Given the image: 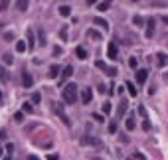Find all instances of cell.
Masks as SVG:
<instances>
[{
    "mask_svg": "<svg viewBox=\"0 0 168 160\" xmlns=\"http://www.w3.org/2000/svg\"><path fill=\"white\" fill-rule=\"evenodd\" d=\"M62 95H63V101H65V103L73 105V103H77V99H79V87H77L75 83H67L65 87H63Z\"/></svg>",
    "mask_w": 168,
    "mask_h": 160,
    "instance_id": "6da1fadb",
    "label": "cell"
},
{
    "mask_svg": "<svg viewBox=\"0 0 168 160\" xmlns=\"http://www.w3.org/2000/svg\"><path fill=\"white\" fill-rule=\"evenodd\" d=\"M52 109H53V113H56V115H59V119L63 121V125H67V127L71 125V121H69V117L65 115V111H63V105H62V103H52Z\"/></svg>",
    "mask_w": 168,
    "mask_h": 160,
    "instance_id": "7a4b0ae2",
    "label": "cell"
},
{
    "mask_svg": "<svg viewBox=\"0 0 168 160\" xmlns=\"http://www.w3.org/2000/svg\"><path fill=\"white\" fill-rule=\"evenodd\" d=\"M71 73H73V65H65V67L62 69V75H59L58 83H59V85H63V81L69 79V77H71Z\"/></svg>",
    "mask_w": 168,
    "mask_h": 160,
    "instance_id": "3957f363",
    "label": "cell"
},
{
    "mask_svg": "<svg viewBox=\"0 0 168 160\" xmlns=\"http://www.w3.org/2000/svg\"><path fill=\"white\" fill-rule=\"evenodd\" d=\"M81 142L83 146H87V144H91V146H101V140L99 138H95V137H89V134H85V137H81Z\"/></svg>",
    "mask_w": 168,
    "mask_h": 160,
    "instance_id": "277c9868",
    "label": "cell"
},
{
    "mask_svg": "<svg viewBox=\"0 0 168 160\" xmlns=\"http://www.w3.org/2000/svg\"><path fill=\"white\" fill-rule=\"evenodd\" d=\"M107 57H109V59H117V57H119V52H117V44L115 42H109V46H107Z\"/></svg>",
    "mask_w": 168,
    "mask_h": 160,
    "instance_id": "5b68a950",
    "label": "cell"
},
{
    "mask_svg": "<svg viewBox=\"0 0 168 160\" xmlns=\"http://www.w3.org/2000/svg\"><path fill=\"white\" fill-rule=\"evenodd\" d=\"M91 99H93V91L87 87V89H81V103L83 105H89L91 103Z\"/></svg>",
    "mask_w": 168,
    "mask_h": 160,
    "instance_id": "8992f818",
    "label": "cell"
},
{
    "mask_svg": "<svg viewBox=\"0 0 168 160\" xmlns=\"http://www.w3.org/2000/svg\"><path fill=\"white\" fill-rule=\"evenodd\" d=\"M146 77H148V71L146 69H136V83L139 85H142L146 81Z\"/></svg>",
    "mask_w": 168,
    "mask_h": 160,
    "instance_id": "52a82bcc",
    "label": "cell"
},
{
    "mask_svg": "<svg viewBox=\"0 0 168 160\" xmlns=\"http://www.w3.org/2000/svg\"><path fill=\"white\" fill-rule=\"evenodd\" d=\"M28 6H30V0H18V2H16V10H18V12H26Z\"/></svg>",
    "mask_w": 168,
    "mask_h": 160,
    "instance_id": "ba28073f",
    "label": "cell"
},
{
    "mask_svg": "<svg viewBox=\"0 0 168 160\" xmlns=\"http://www.w3.org/2000/svg\"><path fill=\"white\" fill-rule=\"evenodd\" d=\"M93 24H97V26H101V28H105V32L109 30V22H107L105 18H99V16H95V18H93Z\"/></svg>",
    "mask_w": 168,
    "mask_h": 160,
    "instance_id": "9c48e42d",
    "label": "cell"
},
{
    "mask_svg": "<svg viewBox=\"0 0 168 160\" xmlns=\"http://www.w3.org/2000/svg\"><path fill=\"white\" fill-rule=\"evenodd\" d=\"M22 83L26 85V87H32V83H34V79H32V75H30L28 71H24L22 73Z\"/></svg>",
    "mask_w": 168,
    "mask_h": 160,
    "instance_id": "30bf717a",
    "label": "cell"
},
{
    "mask_svg": "<svg viewBox=\"0 0 168 160\" xmlns=\"http://www.w3.org/2000/svg\"><path fill=\"white\" fill-rule=\"evenodd\" d=\"M156 61H158V65H160V67H164V65L168 63V56H166V53H162V52L156 53Z\"/></svg>",
    "mask_w": 168,
    "mask_h": 160,
    "instance_id": "8fae6325",
    "label": "cell"
},
{
    "mask_svg": "<svg viewBox=\"0 0 168 160\" xmlns=\"http://www.w3.org/2000/svg\"><path fill=\"white\" fill-rule=\"evenodd\" d=\"M28 50H34L36 47V40H34V30H28Z\"/></svg>",
    "mask_w": 168,
    "mask_h": 160,
    "instance_id": "7c38bea8",
    "label": "cell"
},
{
    "mask_svg": "<svg viewBox=\"0 0 168 160\" xmlns=\"http://www.w3.org/2000/svg\"><path fill=\"white\" fill-rule=\"evenodd\" d=\"M146 26H148V28H146V34H144V36H146V38H152V34H154V20L150 18L148 22H146Z\"/></svg>",
    "mask_w": 168,
    "mask_h": 160,
    "instance_id": "4fadbf2b",
    "label": "cell"
},
{
    "mask_svg": "<svg viewBox=\"0 0 168 160\" xmlns=\"http://www.w3.org/2000/svg\"><path fill=\"white\" fill-rule=\"evenodd\" d=\"M59 71H62V69H59V65H52V67H50V71H48V77H50V79H56Z\"/></svg>",
    "mask_w": 168,
    "mask_h": 160,
    "instance_id": "5bb4252c",
    "label": "cell"
},
{
    "mask_svg": "<svg viewBox=\"0 0 168 160\" xmlns=\"http://www.w3.org/2000/svg\"><path fill=\"white\" fill-rule=\"evenodd\" d=\"M125 128L127 131H134V128H136V122H134V117H129L125 121Z\"/></svg>",
    "mask_w": 168,
    "mask_h": 160,
    "instance_id": "9a60e30c",
    "label": "cell"
},
{
    "mask_svg": "<svg viewBox=\"0 0 168 160\" xmlns=\"http://www.w3.org/2000/svg\"><path fill=\"white\" fill-rule=\"evenodd\" d=\"M75 56L79 57V59H87V52L83 50L81 46H77V47H75Z\"/></svg>",
    "mask_w": 168,
    "mask_h": 160,
    "instance_id": "2e32d148",
    "label": "cell"
},
{
    "mask_svg": "<svg viewBox=\"0 0 168 160\" xmlns=\"http://www.w3.org/2000/svg\"><path fill=\"white\" fill-rule=\"evenodd\" d=\"M71 14V8H69V6H59V16H63V18H67V16Z\"/></svg>",
    "mask_w": 168,
    "mask_h": 160,
    "instance_id": "e0dca14e",
    "label": "cell"
},
{
    "mask_svg": "<svg viewBox=\"0 0 168 160\" xmlns=\"http://www.w3.org/2000/svg\"><path fill=\"white\" fill-rule=\"evenodd\" d=\"M87 38H91V40H97V42H99V40H101V34L97 32V30H87Z\"/></svg>",
    "mask_w": 168,
    "mask_h": 160,
    "instance_id": "ac0fdd59",
    "label": "cell"
},
{
    "mask_svg": "<svg viewBox=\"0 0 168 160\" xmlns=\"http://www.w3.org/2000/svg\"><path fill=\"white\" fill-rule=\"evenodd\" d=\"M127 89H129V95L130 97H136V93H139V89H136V87H134V83H127Z\"/></svg>",
    "mask_w": 168,
    "mask_h": 160,
    "instance_id": "d6986e66",
    "label": "cell"
},
{
    "mask_svg": "<svg viewBox=\"0 0 168 160\" xmlns=\"http://www.w3.org/2000/svg\"><path fill=\"white\" fill-rule=\"evenodd\" d=\"M26 47H28V46H26V42H16V52H18V53L26 52Z\"/></svg>",
    "mask_w": 168,
    "mask_h": 160,
    "instance_id": "ffe728a7",
    "label": "cell"
},
{
    "mask_svg": "<svg viewBox=\"0 0 168 160\" xmlns=\"http://www.w3.org/2000/svg\"><path fill=\"white\" fill-rule=\"evenodd\" d=\"M127 105H129V103H127L125 99L121 101V105H119V117H121V115H125V113H127Z\"/></svg>",
    "mask_w": 168,
    "mask_h": 160,
    "instance_id": "44dd1931",
    "label": "cell"
},
{
    "mask_svg": "<svg viewBox=\"0 0 168 160\" xmlns=\"http://www.w3.org/2000/svg\"><path fill=\"white\" fill-rule=\"evenodd\" d=\"M59 38H62V42H67V26H63L59 30Z\"/></svg>",
    "mask_w": 168,
    "mask_h": 160,
    "instance_id": "7402d4cb",
    "label": "cell"
},
{
    "mask_svg": "<svg viewBox=\"0 0 168 160\" xmlns=\"http://www.w3.org/2000/svg\"><path fill=\"white\" fill-rule=\"evenodd\" d=\"M97 10H99V12H105V10H109V2H101V4H97Z\"/></svg>",
    "mask_w": 168,
    "mask_h": 160,
    "instance_id": "603a6c76",
    "label": "cell"
},
{
    "mask_svg": "<svg viewBox=\"0 0 168 160\" xmlns=\"http://www.w3.org/2000/svg\"><path fill=\"white\" fill-rule=\"evenodd\" d=\"M107 75H109V77H115L117 75V69H115V67H109V65H107Z\"/></svg>",
    "mask_w": 168,
    "mask_h": 160,
    "instance_id": "cb8c5ba5",
    "label": "cell"
},
{
    "mask_svg": "<svg viewBox=\"0 0 168 160\" xmlns=\"http://www.w3.org/2000/svg\"><path fill=\"white\" fill-rule=\"evenodd\" d=\"M95 65L99 67V69H103V71L107 69V63H105V61H103V59H97V61H95Z\"/></svg>",
    "mask_w": 168,
    "mask_h": 160,
    "instance_id": "d4e9b609",
    "label": "cell"
},
{
    "mask_svg": "<svg viewBox=\"0 0 168 160\" xmlns=\"http://www.w3.org/2000/svg\"><path fill=\"white\" fill-rule=\"evenodd\" d=\"M2 59H4V63H10V65H12V61H14V57L10 56V53H4V56H2Z\"/></svg>",
    "mask_w": 168,
    "mask_h": 160,
    "instance_id": "484cf974",
    "label": "cell"
},
{
    "mask_svg": "<svg viewBox=\"0 0 168 160\" xmlns=\"http://www.w3.org/2000/svg\"><path fill=\"white\" fill-rule=\"evenodd\" d=\"M38 38H40V42H38V44H42V46H46V34H44L42 30H40V32H38Z\"/></svg>",
    "mask_w": 168,
    "mask_h": 160,
    "instance_id": "4316f807",
    "label": "cell"
},
{
    "mask_svg": "<svg viewBox=\"0 0 168 160\" xmlns=\"http://www.w3.org/2000/svg\"><path fill=\"white\" fill-rule=\"evenodd\" d=\"M8 4H10V0H0V12H4L8 8Z\"/></svg>",
    "mask_w": 168,
    "mask_h": 160,
    "instance_id": "83f0119b",
    "label": "cell"
},
{
    "mask_svg": "<svg viewBox=\"0 0 168 160\" xmlns=\"http://www.w3.org/2000/svg\"><path fill=\"white\" fill-rule=\"evenodd\" d=\"M101 109H103V113H105V115H109L111 113V103H103V105H101Z\"/></svg>",
    "mask_w": 168,
    "mask_h": 160,
    "instance_id": "f1b7e54d",
    "label": "cell"
},
{
    "mask_svg": "<svg viewBox=\"0 0 168 160\" xmlns=\"http://www.w3.org/2000/svg\"><path fill=\"white\" fill-rule=\"evenodd\" d=\"M129 65L133 67V69H136V67H139V61H136V57H130V59H129Z\"/></svg>",
    "mask_w": 168,
    "mask_h": 160,
    "instance_id": "f546056e",
    "label": "cell"
},
{
    "mask_svg": "<svg viewBox=\"0 0 168 160\" xmlns=\"http://www.w3.org/2000/svg\"><path fill=\"white\" fill-rule=\"evenodd\" d=\"M22 111H24V113H34V109L30 107V103H24V105H22Z\"/></svg>",
    "mask_w": 168,
    "mask_h": 160,
    "instance_id": "4dcf8cb0",
    "label": "cell"
},
{
    "mask_svg": "<svg viewBox=\"0 0 168 160\" xmlns=\"http://www.w3.org/2000/svg\"><path fill=\"white\" fill-rule=\"evenodd\" d=\"M133 24H134V26H142V18H140V16H134Z\"/></svg>",
    "mask_w": 168,
    "mask_h": 160,
    "instance_id": "1f68e13d",
    "label": "cell"
},
{
    "mask_svg": "<svg viewBox=\"0 0 168 160\" xmlns=\"http://www.w3.org/2000/svg\"><path fill=\"white\" fill-rule=\"evenodd\" d=\"M0 79H2V81H8V75H6L4 67H0Z\"/></svg>",
    "mask_w": 168,
    "mask_h": 160,
    "instance_id": "d6a6232c",
    "label": "cell"
},
{
    "mask_svg": "<svg viewBox=\"0 0 168 160\" xmlns=\"http://www.w3.org/2000/svg\"><path fill=\"white\" fill-rule=\"evenodd\" d=\"M109 132H117V122H109Z\"/></svg>",
    "mask_w": 168,
    "mask_h": 160,
    "instance_id": "836d02e7",
    "label": "cell"
},
{
    "mask_svg": "<svg viewBox=\"0 0 168 160\" xmlns=\"http://www.w3.org/2000/svg\"><path fill=\"white\" fill-rule=\"evenodd\" d=\"M12 150H14V144H12V142H10V144H6V152H8L10 156H12Z\"/></svg>",
    "mask_w": 168,
    "mask_h": 160,
    "instance_id": "e575fe53",
    "label": "cell"
},
{
    "mask_svg": "<svg viewBox=\"0 0 168 160\" xmlns=\"http://www.w3.org/2000/svg\"><path fill=\"white\" fill-rule=\"evenodd\" d=\"M40 99H42V97H40V93H34V95H32V101H34V103H40Z\"/></svg>",
    "mask_w": 168,
    "mask_h": 160,
    "instance_id": "d590c367",
    "label": "cell"
},
{
    "mask_svg": "<svg viewBox=\"0 0 168 160\" xmlns=\"http://www.w3.org/2000/svg\"><path fill=\"white\" fill-rule=\"evenodd\" d=\"M93 119H95V121H99V122L105 121V117H101V115H97V113H93Z\"/></svg>",
    "mask_w": 168,
    "mask_h": 160,
    "instance_id": "8d00e7d4",
    "label": "cell"
},
{
    "mask_svg": "<svg viewBox=\"0 0 168 160\" xmlns=\"http://www.w3.org/2000/svg\"><path fill=\"white\" fill-rule=\"evenodd\" d=\"M4 38H6V40H14V32H6Z\"/></svg>",
    "mask_w": 168,
    "mask_h": 160,
    "instance_id": "74e56055",
    "label": "cell"
},
{
    "mask_svg": "<svg viewBox=\"0 0 168 160\" xmlns=\"http://www.w3.org/2000/svg\"><path fill=\"white\" fill-rule=\"evenodd\" d=\"M22 119H24V115H22V113H16V115H14V121H18V122H20Z\"/></svg>",
    "mask_w": 168,
    "mask_h": 160,
    "instance_id": "f35d334b",
    "label": "cell"
},
{
    "mask_svg": "<svg viewBox=\"0 0 168 160\" xmlns=\"http://www.w3.org/2000/svg\"><path fill=\"white\" fill-rule=\"evenodd\" d=\"M53 53H56V56H62L63 50H62V47H53Z\"/></svg>",
    "mask_w": 168,
    "mask_h": 160,
    "instance_id": "ab89813d",
    "label": "cell"
},
{
    "mask_svg": "<svg viewBox=\"0 0 168 160\" xmlns=\"http://www.w3.org/2000/svg\"><path fill=\"white\" fill-rule=\"evenodd\" d=\"M142 128H144V131H150V122L144 121V122H142Z\"/></svg>",
    "mask_w": 168,
    "mask_h": 160,
    "instance_id": "60d3db41",
    "label": "cell"
},
{
    "mask_svg": "<svg viewBox=\"0 0 168 160\" xmlns=\"http://www.w3.org/2000/svg\"><path fill=\"white\" fill-rule=\"evenodd\" d=\"M56 158H59L58 154H48V160H56Z\"/></svg>",
    "mask_w": 168,
    "mask_h": 160,
    "instance_id": "b9f144b4",
    "label": "cell"
},
{
    "mask_svg": "<svg viewBox=\"0 0 168 160\" xmlns=\"http://www.w3.org/2000/svg\"><path fill=\"white\" fill-rule=\"evenodd\" d=\"M133 158H139V160H144V154H133Z\"/></svg>",
    "mask_w": 168,
    "mask_h": 160,
    "instance_id": "7bdbcfd3",
    "label": "cell"
},
{
    "mask_svg": "<svg viewBox=\"0 0 168 160\" xmlns=\"http://www.w3.org/2000/svg\"><path fill=\"white\" fill-rule=\"evenodd\" d=\"M6 138V131H0V140H4Z\"/></svg>",
    "mask_w": 168,
    "mask_h": 160,
    "instance_id": "ee69618b",
    "label": "cell"
},
{
    "mask_svg": "<svg viewBox=\"0 0 168 160\" xmlns=\"http://www.w3.org/2000/svg\"><path fill=\"white\" fill-rule=\"evenodd\" d=\"M85 2H87L89 6H91V4H97V0H85Z\"/></svg>",
    "mask_w": 168,
    "mask_h": 160,
    "instance_id": "f6af8a7d",
    "label": "cell"
},
{
    "mask_svg": "<svg viewBox=\"0 0 168 160\" xmlns=\"http://www.w3.org/2000/svg\"><path fill=\"white\" fill-rule=\"evenodd\" d=\"M164 81H166V83H168V73H164Z\"/></svg>",
    "mask_w": 168,
    "mask_h": 160,
    "instance_id": "bcb514c9",
    "label": "cell"
},
{
    "mask_svg": "<svg viewBox=\"0 0 168 160\" xmlns=\"http://www.w3.org/2000/svg\"><path fill=\"white\" fill-rule=\"evenodd\" d=\"M130 2H139V0H130Z\"/></svg>",
    "mask_w": 168,
    "mask_h": 160,
    "instance_id": "7dc6e473",
    "label": "cell"
},
{
    "mask_svg": "<svg viewBox=\"0 0 168 160\" xmlns=\"http://www.w3.org/2000/svg\"><path fill=\"white\" fill-rule=\"evenodd\" d=\"M0 156H2V148H0Z\"/></svg>",
    "mask_w": 168,
    "mask_h": 160,
    "instance_id": "c3c4849f",
    "label": "cell"
},
{
    "mask_svg": "<svg viewBox=\"0 0 168 160\" xmlns=\"http://www.w3.org/2000/svg\"><path fill=\"white\" fill-rule=\"evenodd\" d=\"M0 101H2V93H0Z\"/></svg>",
    "mask_w": 168,
    "mask_h": 160,
    "instance_id": "681fc988",
    "label": "cell"
},
{
    "mask_svg": "<svg viewBox=\"0 0 168 160\" xmlns=\"http://www.w3.org/2000/svg\"><path fill=\"white\" fill-rule=\"evenodd\" d=\"M107 2H111V0H107Z\"/></svg>",
    "mask_w": 168,
    "mask_h": 160,
    "instance_id": "f907efd6",
    "label": "cell"
}]
</instances>
